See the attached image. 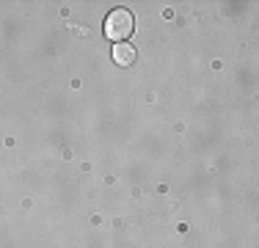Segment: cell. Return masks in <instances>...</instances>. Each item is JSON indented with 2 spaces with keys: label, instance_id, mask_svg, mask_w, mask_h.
Returning a JSON list of instances; mask_svg holds the SVG:
<instances>
[{
  "label": "cell",
  "instance_id": "cell-1",
  "mask_svg": "<svg viewBox=\"0 0 259 248\" xmlns=\"http://www.w3.org/2000/svg\"><path fill=\"white\" fill-rule=\"evenodd\" d=\"M135 30V20H133V11L127 9H113L108 17H105V36L110 42H127V36Z\"/></svg>",
  "mask_w": 259,
  "mask_h": 248
},
{
  "label": "cell",
  "instance_id": "cell-2",
  "mask_svg": "<svg viewBox=\"0 0 259 248\" xmlns=\"http://www.w3.org/2000/svg\"><path fill=\"white\" fill-rule=\"evenodd\" d=\"M113 61L119 66H130L135 61V47L127 45V42H119V45L113 47Z\"/></svg>",
  "mask_w": 259,
  "mask_h": 248
}]
</instances>
